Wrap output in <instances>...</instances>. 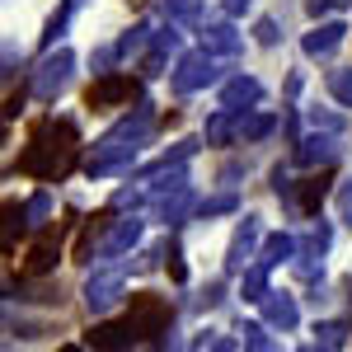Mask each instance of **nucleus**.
<instances>
[{
	"label": "nucleus",
	"instance_id": "nucleus-15",
	"mask_svg": "<svg viewBox=\"0 0 352 352\" xmlns=\"http://www.w3.org/2000/svg\"><path fill=\"white\" fill-rule=\"evenodd\" d=\"M85 343L89 348H132L136 333H132V324H94L85 333Z\"/></svg>",
	"mask_w": 352,
	"mask_h": 352
},
{
	"label": "nucleus",
	"instance_id": "nucleus-35",
	"mask_svg": "<svg viewBox=\"0 0 352 352\" xmlns=\"http://www.w3.org/2000/svg\"><path fill=\"white\" fill-rule=\"evenodd\" d=\"M338 202H343V217L352 221V184H348V188H343V192H338Z\"/></svg>",
	"mask_w": 352,
	"mask_h": 352
},
{
	"label": "nucleus",
	"instance_id": "nucleus-16",
	"mask_svg": "<svg viewBox=\"0 0 352 352\" xmlns=\"http://www.w3.org/2000/svg\"><path fill=\"white\" fill-rule=\"evenodd\" d=\"M258 305H263L268 324H277V329H296L300 310H296V300H292V296H277V292H268V296L258 300Z\"/></svg>",
	"mask_w": 352,
	"mask_h": 352
},
{
	"label": "nucleus",
	"instance_id": "nucleus-25",
	"mask_svg": "<svg viewBox=\"0 0 352 352\" xmlns=\"http://www.w3.org/2000/svg\"><path fill=\"white\" fill-rule=\"evenodd\" d=\"M146 33H151V28H146V24H136L132 33H127V38L118 43V56H136L141 47H146Z\"/></svg>",
	"mask_w": 352,
	"mask_h": 352
},
{
	"label": "nucleus",
	"instance_id": "nucleus-23",
	"mask_svg": "<svg viewBox=\"0 0 352 352\" xmlns=\"http://www.w3.org/2000/svg\"><path fill=\"white\" fill-rule=\"evenodd\" d=\"M24 217H28V226H47V217H52V197H47V188L33 192V197L24 202Z\"/></svg>",
	"mask_w": 352,
	"mask_h": 352
},
{
	"label": "nucleus",
	"instance_id": "nucleus-2",
	"mask_svg": "<svg viewBox=\"0 0 352 352\" xmlns=\"http://www.w3.org/2000/svg\"><path fill=\"white\" fill-rule=\"evenodd\" d=\"M146 132H151V113H146V109L136 113V118H122V122H118V127L94 146V155L85 160V174H89V179H104V174L127 169L132 155H136V146L146 141Z\"/></svg>",
	"mask_w": 352,
	"mask_h": 352
},
{
	"label": "nucleus",
	"instance_id": "nucleus-19",
	"mask_svg": "<svg viewBox=\"0 0 352 352\" xmlns=\"http://www.w3.org/2000/svg\"><path fill=\"white\" fill-rule=\"evenodd\" d=\"M240 292H244V300H263V296H268V263H263V258L244 268Z\"/></svg>",
	"mask_w": 352,
	"mask_h": 352
},
{
	"label": "nucleus",
	"instance_id": "nucleus-20",
	"mask_svg": "<svg viewBox=\"0 0 352 352\" xmlns=\"http://www.w3.org/2000/svg\"><path fill=\"white\" fill-rule=\"evenodd\" d=\"M240 132V122H235V109H221L217 118H207V141L212 146H226L230 136Z\"/></svg>",
	"mask_w": 352,
	"mask_h": 352
},
{
	"label": "nucleus",
	"instance_id": "nucleus-26",
	"mask_svg": "<svg viewBox=\"0 0 352 352\" xmlns=\"http://www.w3.org/2000/svg\"><path fill=\"white\" fill-rule=\"evenodd\" d=\"M315 333H320L324 348H343V333H348V329H343V324H320Z\"/></svg>",
	"mask_w": 352,
	"mask_h": 352
},
{
	"label": "nucleus",
	"instance_id": "nucleus-3",
	"mask_svg": "<svg viewBox=\"0 0 352 352\" xmlns=\"http://www.w3.org/2000/svg\"><path fill=\"white\" fill-rule=\"evenodd\" d=\"M169 320H174V310H169V300H164V296L136 292V296L127 300V324H132L136 338H155V333H164Z\"/></svg>",
	"mask_w": 352,
	"mask_h": 352
},
{
	"label": "nucleus",
	"instance_id": "nucleus-21",
	"mask_svg": "<svg viewBox=\"0 0 352 352\" xmlns=\"http://www.w3.org/2000/svg\"><path fill=\"white\" fill-rule=\"evenodd\" d=\"M292 254H296V240H292V235H268L258 258H263L268 268H277V263H282V258H292Z\"/></svg>",
	"mask_w": 352,
	"mask_h": 352
},
{
	"label": "nucleus",
	"instance_id": "nucleus-12",
	"mask_svg": "<svg viewBox=\"0 0 352 352\" xmlns=\"http://www.w3.org/2000/svg\"><path fill=\"white\" fill-rule=\"evenodd\" d=\"M263 99V85L254 80V76H235V80H226V89H221V109H249V104H258Z\"/></svg>",
	"mask_w": 352,
	"mask_h": 352
},
{
	"label": "nucleus",
	"instance_id": "nucleus-14",
	"mask_svg": "<svg viewBox=\"0 0 352 352\" xmlns=\"http://www.w3.org/2000/svg\"><path fill=\"white\" fill-rule=\"evenodd\" d=\"M136 240H141V217H122V221L109 230V235H104L99 254H122V249H132Z\"/></svg>",
	"mask_w": 352,
	"mask_h": 352
},
{
	"label": "nucleus",
	"instance_id": "nucleus-8",
	"mask_svg": "<svg viewBox=\"0 0 352 352\" xmlns=\"http://www.w3.org/2000/svg\"><path fill=\"white\" fill-rule=\"evenodd\" d=\"M118 296H122V268H99L85 282V305L89 310H109Z\"/></svg>",
	"mask_w": 352,
	"mask_h": 352
},
{
	"label": "nucleus",
	"instance_id": "nucleus-1",
	"mask_svg": "<svg viewBox=\"0 0 352 352\" xmlns=\"http://www.w3.org/2000/svg\"><path fill=\"white\" fill-rule=\"evenodd\" d=\"M76 155H80V132H76V122H66V118H43V122H33V132H28L19 169H24L28 179L56 184V179L71 174Z\"/></svg>",
	"mask_w": 352,
	"mask_h": 352
},
{
	"label": "nucleus",
	"instance_id": "nucleus-33",
	"mask_svg": "<svg viewBox=\"0 0 352 352\" xmlns=\"http://www.w3.org/2000/svg\"><path fill=\"white\" fill-rule=\"evenodd\" d=\"M169 277H174V282H184V277H188V268H184V254H179V249H169Z\"/></svg>",
	"mask_w": 352,
	"mask_h": 352
},
{
	"label": "nucleus",
	"instance_id": "nucleus-6",
	"mask_svg": "<svg viewBox=\"0 0 352 352\" xmlns=\"http://www.w3.org/2000/svg\"><path fill=\"white\" fill-rule=\"evenodd\" d=\"M169 80H174V89H179V94H192V89L212 85V80H217V52H207V47H202V52H188Z\"/></svg>",
	"mask_w": 352,
	"mask_h": 352
},
{
	"label": "nucleus",
	"instance_id": "nucleus-9",
	"mask_svg": "<svg viewBox=\"0 0 352 352\" xmlns=\"http://www.w3.org/2000/svg\"><path fill=\"white\" fill-rule=\"evenodd\" d=\"M329 188H333V174H329V169L310 174V179H300V184H296V207L305 212V217H320V207H324Z\"/></svg>",
	"mask_w": 352,
	"mask_h": 352
},
{
	"label": "nucleus",
	"instance_id": "nucleus-22",
	"mask_svg": "<svg viewBox=\"0 0 352 352\" xmlns=\"http://www.w3.org/2000/svg\"><path fill=\"white\" fill-rule=\"evenodd\" d=\"M329 94H333L343 109H352V66H343V71H329Z\"/></svg>",
	"mask_w": 352,
	"mask_h": 352
},
{
	"label": "nucleus",
	"instance_id": "nucleus-28",
	"mask_svg": "<svg viewBox=\"0 0 352 352\" xmlns=\"http://www.w3.org/2000/svg\"><path fill=\"white\" fill-rule=\"evenodd\" d=\"M310 122H315V127H320V132H343V118H338V113H310Z\"/></svg>",
	"mask_w": 352,
	"mask_h": 352
},
{
	"label": "nucleus",
	"instance_id": "nucleus-31",
	"mask_svg": "<svg viewBox=\"0 0 352 352\" xmlns=\"http://www.w3.org/2000/svg\"><path fill=\"white\" fill-rule=\"evenodd\" d=\"M305 249H310V254H324V249H329V226H320V230H310V240H305Z\"/></svg>",
	"mask_w": 352,
	"mask_h": 352
},
{
	"label": "nucleus",
	"instance_id": "nucleus-18",
	"mask_svg": "<svg viewBox=\"0 0 352 352\" xmlns=\"http://www.w3.org/2000/svg\"><path fill=\"white\" fill-rule=\"evenodd\" d=\"M296 160L300 164H320V160H333V136H305L296 141Z\"/></svg>",
	"mask_w": 352,
	"mask_h": 352
},
{
	"label": "nucleus",
	"instance_id": "nucleus-24",
	"mask_svg": "<svg viewBox=\"0 0 352 352\" xmlns=\"http://www.w3.org/2000/svg\"><path fill=\"white\" fill-rule=\"evenodd\" d=\"M272 132V118L268 113H254V118H240V136L244 141H258V136Z\"/></svg>",
	"mask_w": 352,
	"mask_h": 352
},
{
	"label": "nucleus",
	"instance_id": "nucleus-11",
	"mask_svg": "<svg viewBox=\"0 0 352 352\" xmlns=\"http://www.w3.org/2000/svg\"><path fill=\"white\" fill-rule=\"evenodd\" d=\"M343 38H348V24H343V19L310 28V33H305V56H333L343 47Z\"/></svg>",
	"mask_w": 352,
	"mask_h": 352
},
{
	"label": "nucleus",
	"instance_id": "nucleus-10",
	"mask_svg": "<svg viewBox=\"0 0 352 352\" xmlns=\"http://www.w3.org/2000/svg\"><path fill=\"white\" fill-rule=\"evenodd\" d=\"M258 240H263V230H258V221L249 217L240 230H235V240H230V258H226V268L244 272V268H249V258H254V249H258Z\"/></svg>",
	"mask_w": 352,
	"mask_h": 352
},
{
	"label": "nucleus",
	"instance_id": "nucleus-7",
	"mask_svg": "<svg viewBox=\"0 0 352 352\" xmlns=\"http://www.w3.org/2000/svg\"><path fill=\"white\" fill-rule=\"evenodd\" d=\"M19 268H24L28 277H43V272L56 268V226H43V230H38V240L24 249Z\"/></svg>",
	"mask_w": 352,
	"mask_h": 352
},
{
	"label": "nucleus",
	"instance_id": "nucleus-30",
	"mask_svg": "<svg viewBox=\"0 0 352 352\" xmlns=\"http://www.w3.org/2000/svg\"><path fill=\"white\" fill-rule=\"evenodd\" d=\"M254 38H258L263 47H272V43H277V24H272V19H258V24H254Z\"/></svg>",
	"mask_w": 352,
	"mask_h": 352
},
{
	"label": "nucleus",
	"instance_id": "nucleus-27",
	"mask_svg": "<svg viewBox=\"0 0 352 352\" xmlns=\"http://www.w3.org/2000/svg\"><path fill=\"white\" fill-rule=\"evenodd\" d=\"M164 5H169L174 19H197V5H202V0H164Z\"/></svg>",
	"mask_w": 352,
	"mask_h": 352
},
{
	"label": "nucleus",
	"instance_id": "nucleus-34",
	"mask_svg": "<svg viewBox=\"0 0 352 352\" xmlns=\"http://www.w3.org/2000/svg\"><path fill=\"white\" fill-rule=\"evenodd\" d=\"M249 5H254V0H221V10H226V14H244Z\"/></svg>",
	"mask_w": 352,
	"mask_h": 352
},
{
	"label": "nucleus",
	"instance_id": "nucleus-4",
	"mask_svg": "<svg viewBox=\"0 0 352 352\" xmlns=\"http://www.w3.org/2000/svg\"><path fill=\"white\" fill-rule=\"evenodd\" d=\"M71 66H76V56L66 52V47H56L38 71H33V80H28V89H33V99H43V104H52L56 94L66 89V80H71Z\"/></svg>",
	"mask_w": 352,
	"mask_h": 352
},
{
	"label": "nucleus",
	"instance_id": "nucleus-17",
	"mask_svg": "<svg viewBox=\"0 0 352 352\" xmlns=\"http://www.w3.org/2000/svg\"><path fill=\"white\" fill-rule=\"evenodd\" d=\"M202 47L217 56H235L240 52V33L230 24H212V28H202Z\"/></svg>",
	"mask_w": 352,
	"mask_h": 352
},
{
	"label": "nucleus",
	"instance_id": "nucleus-29",
	"mask_svg": "<svg viewBox=\"0 0 352 352\" xmlns=\"http://www.w3.org/2000/svg\"><path fill=\"white\" fill-rule=\"evenodd\" d=\"M197 212H202V217H217V212H235V197H230V192H226V197H212V202H202Z\"/></svg>",
	"mask_w": 352,
	"mask_h": 352
},
{
	"label": "nucleus",
	"instance_id": "nucleus-13",
	"mask_svg": "<svg viewBox=\"0 0 352 352\" xmlns=\"http://www.w3.org/2000/svg\"><path fill=\"white\" fill-rule=\"evenodd\" d=\"M109 212H99V217H89L80 226V240H76V249H71V258H80V263H89V254L104 244V235H109Z\"/></svg>",
	"mask_w": 352,
	"mask_h": 352
},
{
	"label": "nucleus",
	"instance_id": "nucleus-5",
	"mask_svg": "<svg viewBox=\"0 0 352 352\" xmlns=\"http://www.w3.org/2000/svg\"><path fill=\"white\" fill-rule=\"evenodd\" d=\"M136 99V80L122 71H104L99 80L85 89V104L89 109H118V104H132Z\"/></svg>",
	"mask_w": 352,
	"mask_h": 352
},
{
	"label": "nucleus",
	"instance_id": "nucleus-32",
	"mask_svg": "<svg viewBox=\"0 0 352 352\" xmlns=\"http://www.w3.org/2000/svg\"><path fill=\"white\" fill-rule=\"evenodd\" d=\"M244 343L249 348H272L268 338H263V324H244Z\"/></svg>",
	"mask_w": 352,
	"mask_h": 352
}]
</instances>
